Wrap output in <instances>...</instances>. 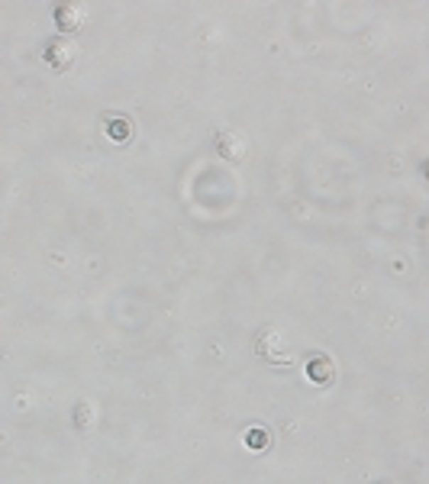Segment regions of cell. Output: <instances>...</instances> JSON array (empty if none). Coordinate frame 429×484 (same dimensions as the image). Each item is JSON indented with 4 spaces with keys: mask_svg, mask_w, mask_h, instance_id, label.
<instances>
[{
    "mask_svg": "<svg viewBox=\"0 0 429 484\" xmlns=\"http://www.w3.org/2000/svg\"><path fill=\"white\" fill-rule=\"evenodd\" d=\"M217 152L223 155V158H232V161H239L242 155H246V142H242V136L239 133H219L217 136Z\"/></svg>",
    "mask_w": 429,
    "mask_h": 484,
    "instance_id": "cell-4",
    "label": "cell"
},
{
    "mask_svg": "<svg viewBox=\"0 0 429 484\" xmlns=\"http://www.w3.org/2000/svg\"><path fill=\"white\" fill-rule=\"evenodd\" d=\"M75 55H77V45L71 43L68 36H58V39H52V43L45 45V62H49L55 71H68L71 62H75Z\"/></svg>",
    "mask_w": 429,
    "mask_h": 484,
    "instance_id": "cell-2",
    "label": "cell"
},
{
    "mask_svg": "<svg viewBox=\"0 0 429 484\" xmlns=\"http://www.w3.org/2000/svg\"><path fill=\"white\" fill-rule=\"evenodd\" d=\"M110 136H113V139H126V136H133V123H126V119L110 123Z\"/></svg>",
    "mask_w": 429,
    "mask_h": 484,
    "instance_id": "cell-7",
    "label": "cell"
},
{
    "mask_svg": "<svg viewBox=\"0 0 429 484\" xmlns=\"http://www.w3.org/2000/svg\"><path fill=\"white\" fill-rule=\"evenodd\" d=\"M255 352L259 358H265L268 365H290L294 362V352H290V343L278 326H265L255 339Z\"/></svg>",
    "mask_w": 429,
    "mask_h": 484,
    "instance_id": "cell-1",
    "label": "cell"
},
{
    "mask_svg": "<svg viewBox=\"0 0 429 484\" xmlns=\"http://www.w3.org/2000/svg\"><path fill=\"white\" fill-rule=\"evenodd\" d=\"M307 375L313 381H320V384H326L330 381V375H332V365H330V358H323V355H317L313 362L307 365Z\"/></svg>",
    "mask_w": 429,
    "mask_h": 484,
    "instance_id": "cell-5",
    "label": "cell"
},
{
    "mask_svg": "<svg viewBox=\"0 0 429 484\" xmlns=\"http://www.w3.org/2000/svg\"><path fill=\"white\" fill-rule=\"evenodd\" d=\"M387 484H394V481H387Z\"/></svg>",
    "mask_w": 429,
    "mask_h": 484,
    "instance_id": "cell-8",
    "label": "cell"
},
{
    "mask_svg": "<svg viewBox=\"0 0 429 484\" xmlns=\"http://www.w3.org/2000/svg\"><path fill=\"white\" fill-rule=\"evenodd\" d=\"M246 442H249V449H268L271 446V433H268L265 426H249V433H246Z\"/></svg>",
    "mask_w": 429,
    "mask_h": 484,
    "instance_id": "cell-6",
    "label": "cell"
},
{
    "mask_svg": "<svg viewBox=\"0 0 429 484\" xmlns=\"http://www.w3.org/2000/svg\"><path fill=\"white\" fill-rule=\"evenodd\" d=\"M85 16H87V7L85 4H77V0H65L55 7V23L62 33H71V29H81L85 26Z\"/></svg>",
    "mask_w": 429,
    "mask_h": 484,
    "instance_id": "cell-3",
    "label": "cell"
}]
</instances>
